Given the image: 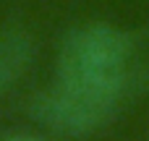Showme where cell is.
I'll return each mask as SVG.
<instances>
[{
  "mask_svg": "<svg viewBox=\"0 0 149 141\" xmlns=\"http://www.w3.org/2000/svg\"><path fill=\"white\" fill-rule=\"evenodd\" d=\"M128 84H79L58 78L50 89L39 92L31 102V115L47 131L63 136H92L100 131L126 94Z\"/></svg>",
  "mask_w": 149,
  "mask_h": 141,
  "instance_id": "6da1fadb",
  "label": "cell"
},
{
  "mask_svg": "<svg viewBox=\"0 0 149 141\" xmlns=\"http://www.w3.org/2000/svg\"><path fill=\"white\" fill-rule=\"evenodd\" d=\"M131 39L113 24L73 29L58 50V78L79 84H128Z\"/></svg>",
  "mask_w": 149,
  "mask_h": 141,
  "instance_id": "7a4b0ae2",
  "label": "cell"
},
{
  "mask_svg": "<svg viewBox=\"0 0 149 141\" xmlns=\"http://www.w3.org/2000/svg\"><path fill=\"white\" fill-rule=\"evenodd\" d=\"M3 141H45V139H39V136H29V133H18V136H8V139H3Z\"/></svg>",
  "mask_w": 149,
  "mask_h": 141,
  "instance_id": "277c9868",
  "label": "cell"
},
{
  "mask_svg": "<svg viewBox=\"0 0 149 141\" xmlns=\"http://www.w3.org/2000/svg\"><path fill=\"white\" fill-rule=\"evenodd\" d=\"M34 55V44L29 34L16 29H0V92L16 84L29 68Z\"/></svg>",
  "mask_w": 149,
  "mask_h": 141,
  "instance_id": "3957f363",
  "label": "cell"
}]
</instances>
